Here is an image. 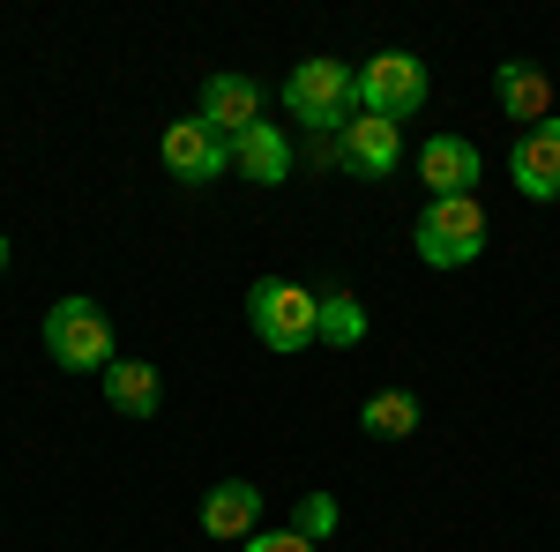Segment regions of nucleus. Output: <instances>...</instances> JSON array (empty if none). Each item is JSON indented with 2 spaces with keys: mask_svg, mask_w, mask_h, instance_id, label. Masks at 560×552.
Listing matches in <instances>:
<instances>
[{
  "mask_svg": "<svg viewBox=\"0 0 560 552\" xmlns=\"http://www.w3.org/2000/svg\"><path fill=\"white\" fill-rule=\"evenodd\" d=\"M247 321H255V337L269 351H306L322 337V292H306L292 277H261L247 292Z\"/></svg>",
  "mask_w": 560,
  "mask_h": 552,
  "instance_id": "nucleus-2",
  "label": "nucleus"
},
{
  "mask_svg": "<svg viewBox=\"0 0 560 552\" xmlns=\"http://www.w3.org/2000/svg\"><path fill=\"white\" fill-rule=\"evenodd\" d=\"M366 337V314H359V298L329 292L322 298V343H359Z\"/></svg>",
  "mask_w": 560,
  "mask_h": 552,
  "instance_id": "nucleus-16",
  "label": "nucleus"
},
{
  "mask_svg": "<svg viewBox=\"0 0 560 552\" xmlns=\"http://www.w3.org/2000/svg\"><path fill=\"white\" fill-rule=\"evenodd\" d=\"M0 269H8V232H0Z\"/></svg>",
  "mask_w": 560,
  "mask_h": 552,
  "instance_id": "nucleus-19",
  "label": "nucleus"
},
{
  "mask_svg": "<svg viewBox=\"0 0 560 552\" xmlns=\"http://www.w3.org/2000/svg\"><path fill=\"white\" fill-rule=\"evenodd\" d=\"M202 120H210L224 142H240L247 128H261V90L247 75H210L202 83Z\"/></svg>",
  "mask_w": 560,
  "mask_h": 552,
  "instance_id": "nucleus-11",
  "label": "nucleus"
},
{
  "mask_svg": "<svg viewBox=\"0 0 560 552\" xmlns=\"http://www.w3.org/2000/svg\"><path fill=\"white\" fill-rule=\"evenodd\" d=\"M105 403H113L120 419H158V403H165L158 366H142V359H113V366H105Z\"/></svg>",
  "mask_w": 560,
  "mask_h": 552,
  "instance_id": "nucleus-13",
  "label": "nucleus"
},
{
  "mask_svg": "<svg viewBox=\"0 0 560 552\" xmlns=\"http://www.w3.org/2000/svg\"><path fill=\"white\" fill-rule=\"evenodd\" d=\"M232 165H240V179H255V187H277V179L292 172V142L261 120V128H247L232 142Z\"/></svg>",
  "mask_w": 560,
  "mask_h": 552,
  "instance_id": "nucleus-14",
  "label": "nucleus"
},
{
  "mask_svg": "<svg viewBox=\"0 0 560 552\" xmlns=\"http://www.w3.org/2000/svg\"><path fill=\"white\" fill-rule=\"evenodd\" d=\"M411 247L427 269H464V261L486 255V210H478L471 195H456V202H427L419 224H411Z\"/></svg>",
  "mask_w": 560,
  "mask_h": 552,
  "instance_id": "nucleus-3",
  "label": "nucleus"
},
{
  "mask_svg": "<svg viewBox=\"0 0 560 552\" xmlns=\"http://www.w3.org/2000/svg\"><path fill=\"white\" fill-rule=\"evenodd\" d=\"M284 105L314 134H345V120L359 113V68H345V60H300L284 75Z\"/></svg>",
  "mask_w": 560,
  "mask_h": 552,
  "instance_id": "nucleus-1",
  "label": "nucleus"
},
{
  "mask_svg": "<svg viewBox=\"0 0 560 552\" xmlns=\"http://www.w3.org/2000/svg\"><path fill=\"white\" fill-rule=\"evenodd\" d=\"M509 179H516L530 202H560V120L523 128V142L509 150Z\"/></svg>",
  "mask_w": 560,
  "mask_h": 552,
  "instance_id": "nucleus-8",
  "label": "nucleus"
},
{
  "mask_svg": "<svg viewBox=\"0 0 560 552\" xmlns=\"http://www.w3.org/2000/svg\"><path fill=\"white\" fill-rule=\"evenodd\" d=\"M158 157H165V172H173L179 187H210L217 172L232 165V142L195 113V120H173L165 128V142H158Z\"/></svg>",
  "mask_w": 560,
  "mask_h": 552,
  "instance_id": "nucleus-6",
  "label": "nucleus"
},
{
  "mask_svg": "<svg viewBox=\"0 0 560 552\" xmlns=\"http://www.w3.org/2000/svg\"><path fill=\"white\" fill-rule=\"evenodd\" d=\"M292 530H300V538H329V530H337V501H329V493H306Z\"/></svg>",
  "mask_w": 560,
  "mask_h": 552,
  "instance_id": "nucleus-17",
  "label": "nucleus"
},
{
  "mask_svg": "<svg viewBox=\"0 0 560 552\" xmlns=\"http://www.w3.org/2000/svg\"><path fill=\"white\" fill-rule=\"evenodd\" d=\"M261 530V493L247 485V478H224V485H210L202 493V538H255Z\"/></svg>",
  "mask_w": 560,
  "mask_h": 552,
  "instance_id": "nucleus-10",
  "label": "nucleus"
},
{
  "mask_svg": "<svg viewBox=\"0 0 560 552\" xmlns=\"http://www.w3.org/2000/svg\"><path fill=\"white\" fill-rule=\"evenodd\" d=\"M478 150L464 142V134H433L427 150H419V179L433 187V202H456V195H471L478 187Z\"/></svg>",
  "mask_w": 560,
  "mask_h": 552,
  "instance_id": "nucleus-9",
  "label": "nucleus"
},
{
  "mask_svg": "<svg viewBox=\"0 0 560 552\" xmlns=\"http://www.w3.org/2000/svg\"><path fill=\"white\" fill-rule=\"evenodd\" d=\"M240 552H314V538H300V530H255Z\"/></svg>",
  "mask_w": 560,
  "mask_h": 552,
  "instance_id": "nucleus-18",
  "label": "nucleus"
},
{
  "mask_svg": "<svg viewBox=\"0 0 560 552\" xmlns=\"http://www.w3.org/2000/svg\"><path fill=\"white\" fill-rule=\"evenodd\" d=\"M427 60L419 52H374L366 68H359V113H374V120H411V113H427Z\"/></svg>",
  "mask_w": 560,
  "mask_h": 552,
  "instance_id": "nucleus-5",
  "label": "nucleus"
},
{
  "mask_svg": "<svg viewBox=\"0 0 560 552\" xmlns=\"http://www.w3.org/2000/svg\"><path fill=\"white\" fill-rule=\"evenodd\" d=\"M45 351L68 366V374H105L113 366V321L97 298H60L45 314Z\"/></svg>",
  "mask_w": 560,
  "mask_h": 552,
  "instance_id": "nucleus-4",
  "label": "nucleus"
},
{
  "mask_svg": "<svg viewBox=\"0 0 560 552\" xmlns=\"http://www.w3.org/2000/svg\"><path fill=\"white\" fill-rule=\"evenodd\" d=\"M404 157V128L396 120H374V113H351L345 134H337V165L359 172V179H388Z\"/></svg>",
  "mask_w": 560,
  "mask_h": 552,
  "instance_id": "nucleus-7",
  "label": "nucleus"
},
{
  "mask_svg": "<svg viewBox=\"0 0 560 552\" xmlns=\"http://www.w3.org/2000/svg\"><path fill=\"white\" fill-rule=\"evenodd\" d=\"M359 425H366L374 441H411V433H419V396H411V388H382V396H366Z\"/></svg>",
  "mask_w": 560,
  "mask_h": 552,
  "instance_id": "nucleus-15",
  "label": "nucleus"
},
{
  "mask_svg": "<svg viewBox=\"0 0 560 552\" xmlns=\"http://www.w3.org/2000/svg\"><path fill=\"white\" fill-rule=\"evenodd\" d=\"M493 97H501V113L509 120H553V83H546V68H530V60H501V75H493Z\"/></svg>",
  "mask_w": 560,
  "mask_h": 552,
  "instance_id": "nucleus-12",
  "label": "nucleus"
}]
</instances>
